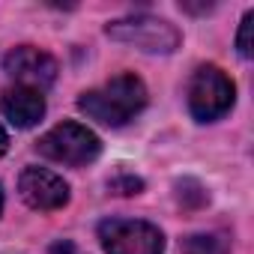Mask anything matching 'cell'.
Returning a JSON list of instances; mask_svg holds the SVG:
<instances>
[{"label": "cell", "mask_w": 254, "mask_h": 254, "mask_svg": "<svg viewBox=\"0 0 254 254\" xmlns=\"http://www.w3.org/2000/svg\"><path fill=\"white\" fill-rule=\"evenodd\" d=\"M78 108L90 120L117 129V126H126L129 120H135L147 108V87L138 75L123 72V75L111 78L108 84H102L96 90H87L78 99Z\"/></svg>", "instance_id": "obj_1"}, {"label": "cell", "mask_w": 254, "mask_h": 254, "mask_svg": "<svg viewBox=\"0 0 254 254\" xmlns=\"http://www.w3.org/2000/svg\"><path fill=\"white\" fill-rule=\"evenodd\" d=\"M36 147H39V153L45 159L60 162V165H72V168L90 165L102 153L99 135L90 132L81 123H60V126H54L51 132H45L39 138Z\"/></svg>", "instance_id": "obj_2"}, {"label": "cell", "mask_w": 254, "mask_h": 254, "mask_svg": "<svg viewBox=\"0 0 254 254\" xmlns=\"http://www.w3.org/2000/svg\"><path fill=\"white\" fill-rule=\"evenodd\" d=\"M99 239L108 254H162L165 236L156 224L138 218H105Z\"/></svg>", "instance_id": "obj_3"}, {"label": "cell", "mask_w": 254, "mask_h": 254, "mask_svg": "<svg viewBox=\"0 0 254 254\" xmlns=\"http://www.w3.org/2000/svg\"><path fill=\"white\" fill-rule=\"evenodd\" d=\"M236 87L218 66H200L189 84V111L200 123H212L224 117L233 105Z\"/></svg>", "instance_id": "obj_4"}, {"label": "cell", "mask_w": 254, "mask_h": 254, "mask_svg": "<svg viewBox=\"0 0 254 254\" xmlns=\"http://www.w3.org/2000/svg\"><path fill=\"white\" fill-rule=\"evenodd\" d=\"M111 39L135 45L147 54H171L180 45V30L165 21V18H153V15H135V18H120L111 21L105 30Z\"/></svg>", "instance_id": "obj_5"}, {"label": "cell", "mask_w": 254, "mask_h": 254, "mask_svg": "<svg viewBox=\"0 0 254 254\" xmlns=\"http://www.w3.org/2000/svg\"><path fill=\"white\" fill-rule=\"evenodd\" d=\"M3 69L6 75H12L21 87H30V90H45L54 84L57 78V60L39 48H30V45H21V48H12L6 57H3Z\"/></svg>", "instance_id": "obj_6"}, {"label": "cell", "mask_w": 254, "mask_h": 254, "mask_svg": "<svg viewBox=\"0 0 254 254\" xmlns=\"http://www.w3.org/2000/svg\"><path fill=\"white\" fill-rule=\"evenodd\" d=\"M18 191L24 197L27 206L33 209H42V212H51V209H60L69 203V186L63 177H57L54 171L48 168H27L18 180Z\"/></svg>", "instance_id": "obj_7"}, {"label": "cell", "mask_w": 254, "mask_h": 254, "mask_svg": "<svg viewBox=\"0 0 254 254\" xmlns=\"http://www.w3.org/2000/svg\"><path fill=\"white\" fill-rule=\"evenodd\" d=\"M0 105H3V114L12 126H18V129H30V126H36L42 117H45V96L39 90H30V87H9L3 90V99H0Z\"/></svg>", "instance_id": "obj_8"}, {"label": "cell", "mask_w": 254, "mask_h": 254, "mask_svg": "<svg viewBox=\"0 0 254 254\" xmlns=\"http://www.w3.org/2000/svg\"><path fill=\"white\" fill-rule=\"evenodd\" d=\"M183 254H230V242L221 233H194L183 242Z\"/></svg>", "instance_id": "obj_9"}, {"label": "cell", "mask_w": 254, "mask_h": 254, "mask_svg": "<svg viewBox=\"0 0 254 254\" xmlns=\"http://www.w3.org/2000/svg\"><path fill=\"white\" fill-rule=\"evenodd\" d=\"M251 30H254V12H245L242 24H239V36H236V48L245 60H251L254 54V45H251Z\"/></svg>", "instance_id": "obj_10"}, {"label": "cell", "mask_w": 254, "mask_h": 254, "mask_svg": "<svg viewBox=\"0 0 254 254\" xmlns=\"http://www.w3.org/2000/svg\"><path fill=\"white\" fill-rule=\"evenodd\" d=\"M108 186H111L117 194H138V191L144 189V180L135 177V174H120V177H114Z\"/></svg>", "instance_id": "obj_11"}, {"label": "cell", "mask_w": 254, "mask_h": 254, "mask_svg": "<svg viewBox=\"0 0 254 254\" xmlns=\"http://www.w3.org/2000/svg\"><path fill=\"white\" fill-rule=\"evenodd\" d=\"M180 200L183 203H189V206H200V203H206V191L200 189V183H194V180H180Z\"/></svg>", "instance_id": "obj_12"}, {"label": "cell", "mask_w": 254, "mask_h": 254, "mask_svg": "<svg viewBox=\"0 0 254 254\" xmlns=\"http://www.w3.org/2000/svg\"><path fill=\"white\" fill-rule=\"evenodd\" d=\"M51 254H75V248H72L69 242H60V245H54V248H51Z\"/></svg>", "instance_id": "obj_13"}, {"label": "cell", "mask_w": 254, "mask_h": 254, "mask_svg": "<svg viewBox=\"0 0 254 254\" xmlns=\"http://www.w3.org/2000/svg\"><path fill=\"white\" fill-rule=\"evenodd\" d=\"M6 147H9V138H6V132H3V126H0V156L6 153Z\"/></svg>", "instance_id": "obj_14"}, {"label": "cell", "mask_w": 254, "mask_h": 254, "mask_svg": "<svg viewBox=\"0 0 254 254\" xmlns=\"http://www.w3.org/2000/svg\"><path fill=\"white\" fill-rule=\"evenodd\" d=\"M0 209H3V189H0Z\"/></svg>", "instance_id": "obj_15"}]
</instances>
